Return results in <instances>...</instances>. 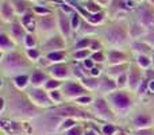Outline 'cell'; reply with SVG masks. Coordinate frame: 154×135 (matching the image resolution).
I'll list each match as a JSON object with an SVG mask.
<instances>
[{
    "label": "cell",
    "mask_w": 154,
    "mask_h": 135,
    "mask_svg": "<svg viewBox=\"0 0 154 135\" xmlns=\"http://www.w3.org/2000/svg\"><path fill=\"white\" fill-rule=\"evenodd\" d=\"M11 109H12L14 115L18 118H31L38 114L37 109H34V107L30 104V101H27L26 99H22L20 96L14 97L12 101L10 100V111Z\"/></svg>",
    "instance_id": "1"
},
{
    "label": "cell",
    "mask_w": 154,
    "mask_h": 135,
    "mask_svg": "<svg viewBox=\"0 0 154 135\" xmlns=\"http://www.w3.org/2000/svg\"><path fill=\"white\" fill-rule=\"evenodd\" d=\"M109 100H111V104L115 111L120 112V114H123V115L133 107V99L125 92L112 93V95L109 96Z\"/></svg>",
    "instance_id": "2"
},
{
    "label": "cell",
    "mask_w": 154,
    "mask_h": 135,
    "mask_svg": "<svg viewBox=\"0 0 154 135\" xmlns=\"http://www.w3.org/2000/svg\"><path fill=\"white\" fill-rule=\"evenodd\" d=\"M29 65V62L18 53H11L7 56V58L3 60L2 61V66L4 70L7 72H11V73H15L18 72L19 69L22 68H26Z\"/></svg>",
    "instance_id": "3"
},
{
    "label": "cell",
    "mask_w": 154,
    "mask_h": 135,
    "mask_svg": "<svg viewBox=\"0 0 154 135\" xmlns=\"http://www.w3.org/2000/svg\"><path fill=\"white\" fill-rule=\"evenodd\" d=\"M29 96H30L31 101L35 104V106L45 107V108L53 106V100H51L50 96H49L43 89H39V88H32V89L29 92Z\"/></svg>",
    "instance_id": "4"
},
{
    "label": "cell",
    "mask_w": 154,
    "mask_h": 135,
    "mask_svg": "<svg viewBox=\"0 0 154 135\" xmlns=\"http://www.w3.org/2000/svg\"><path fill=\"white\" fill-rule=\"evenodd\" d=\"M106 39L112 46H122L127 41V32L122 27H114L106 32Z\"/></svg>",
    "instance_id": "5"
},
{
    "label": "cell",
    "mask_w": 154,
    "mask_h": 135,
    "mask_svg": "<svg viewBox=\"0 0 154 135\" xmlns=\"http://www.w3.org/2000/svg\"><path fill=\"white\" fill-rule=\"evenodd\" d=\"M54 115L57 116H62L65 119H77V118H81V119H89V115H87L85 112H82L81 109L76 108V107H72V106H65V107H61V108L56 109L53 112Z\"/></svg>",
    "instance_id": "6"
},
{
    "label": "cell",
    "mask_w": 154,
    "mask_h": 135,
    "mask_svg": "<svg viewBox=\"0 0 154 135\" xmlns=\"http://www.w3.org/2000/svg\"><path fill=\"white\" fill-rule=\"evenodd\" d=\"M93 111H95L96 116L100 118V119H103V120H108V122H111V120L115 119V115L112 114V111L109 109L108 104L106 103L104 99H96L95 104H93Z\"/></svg>",
    "instance_id": "7"
},
{
    "label": "cell",
    "mask_w": 154,
    "mask_h": 135,
    "mask_svg": "<svg viewBox=\"0 0 154 135\" xmlns=\"http://www.w3.org/2000/svg\"><path fill=\"white\" fill-rule=\"evenodd\" d=\"M64 93L70 99H79V97H81V96L87 95V91H85L80 84L68 82V84L64 85Z\"/></svg>",
    "instance_id": "8"
},
{
    "label": "cell",
    "mask_w": 154,
    "mask_h": 135,
    "mask_svg": "<svg viewBox=\"0 0 154 135\" xmlns=\"http://www.w3.org/2000/svg\"><path fill=\"white\" fill-rule=\"evenodd\" d=\"M141 84H142V78H141L139 69L135 66H131L130 73H128V87H130V89L137 91V89H139Z\"/></svg>",
    "instance_id": "9"
},
{
    "label": "cell",
    "mask_w": 154,
    "mask_h": 135,
    "mask_svg": "<svg viewBox=\"0 0 154 135\" xmlns=\"http://www.w3.org/2000/svg\"><path fill=\"white\" fill-rule=\"evenodd\" d=\"M49 73L56 78H68L69 77V69L64 64H56L49 68Z\"/></svg>",
    "instance_id": "10"
},
{
    "label": "cell",
    "mask_w": 154,
    "mask_h": 135,
    "mask_svg": "<svg viewBox=\"0 0 154 135\" xmlns=\"http://www.w3.org/2000/svg\"><path fill=\"white\" fill-rule=\"evenodd\" d=\"M49 80H48V77H46V74L43 73V72H41V70H34L32 72V74H31V77H30V82H31L32 85H34L35 88H39V87H42L43 84H46Z\"/></svg>",
    "instance_id": "11"
},
{
    "label": "cell",
    "mask_w": 154,
    "mask_h": 135,
    "mask_svg": "<svg viewBox=\"0 0 154 135\" xmlns=\"http://www.w3.org/2000/svg\"><path fill=\"white\" fill-rule=\"evenodd\" d=\"M150 123H152L150 116H147V115H145V114H139L134 118V126H135V128H138V130L146 128Z\"/></svg>",
    "instance_id": "12"
},
{
    "label": "cell",
    "mask_w": 154,
    "mask_h": 135,
    "mask_svg": "<svg viewBox=\"0 0 154 135\" xmlns=\"http://www.w3.org/2000/svg\"><path fill=\"white\" fill-rule=\"evenodd\" d=\"M126 61V56L120 51H111L108 56V62L109 65L115 66V65H122Z\"/></svg>",
    "instance_id": "13"
},
{
    "label": "cell",
    "mask_w": 154,
    "mask_h": 135,
    "mask_svg": "<svg viewBox=\"0 0 154 135\" xmlns=\"http://www.w3.org/2000/svg\"><path fill=\"white\" fill-rule=\"evenodd\" d=\"M81 82L87 89H92V91L100 89V85H101V80H97L96 77H84Z\"/></svg>",
    "instance_id": "14"
},
{
    "label": "cell",
    "mask_w": 154,
    "mask_h": 135,
    "mask_svg": "<svg viewBox=\"0 0 154 135\" xmlns=\"http://www.w3.org/2000/svg\"><path fill=\"white\" fill-rule=\"evenodd\" d=\"M139 19H141V23L145 24V26L152 24V22H153L152 11H150L147 7H142L141 10H139Z\"/></svg>",
    "instance_id": "15"
},
{
    "label": "cell",
    "mask_w": 154,
    "mask_h": 135,
    "mask_svg": "<svg viewBox=\"0 0 154 135\" xmlns=\"http://www.w3.org/2000/svg\"><path fill=\"white\" fill-rule=\"evenodd\" d=\"M118 88V84L114 81V80L108 78V77H106V78L101 80V85H100V91L104 93L107 92H112L114 89H116Z\"/></svg>",
    "instance_id": "16"
},
{
    "label": "cell",
    "mask_w": 154,
    "mask_h": 135,
    "mask_svg": "<svg viewBox=\"0 0 154 135\" xmlns=\"http://www.w3.org/2000/svg\"><path fill=\"white\" fill-rule=\"evenodd\" d=\"M46 50H57V49H62L64 48V41L61 39L60 37H53L48 41V43L45 45Z\"/></svg>",
    "instance_id": "17"
},
{
    "label": "cell",
    "mask_w": 154,
    "mask_h": 135,
    "mask_svg": "<svg viewBox=\"0 0 154 135\" xmlns=\"http://www.w3.org/2000/svg\"><path fill=\"white\" fill-rule=\"evenodd\" d=\"M70 27L72 26L69 24V20H68V19L61 14V15H60V29H61V32H62V35H64L65 38H69Z\"/></svg>",
    "instance_id": "18"
},
{
    "label": "cell",
    "mask_w": 154,
    "mask_h": 135,
    "mask_svg": "<svg viewBox=\"0 0 154 135\" xmlns=\"http://www.w3.org/2000/svg\"><path fill=\"white\" fill-rule=\"evenodd\" d=\"M22 24H23V27L27 30L29 32L34 31L35 29V22H34V18H32V15H30V14H26V15L22 18Z\"/></svg>",
    "instance_id": "19"
},
{
    "label": "cell",
    "mask_w": 154,
    "mask_h": 135,
    "mask_svg": "<svg viewBox=\"0 0 154 135\" xmlns=\"http://www.w3.org/2000/svg\"><path fill=\"white\" fill-rule=\"evenodd\" d=\"M133 48H134V51H137L139 56H145V54H147L150 51V46L146 45L145 42H135L133 45Z\"/></svg>",
    "instance_id": "20"
},
{
    "label": "cell",
    "mask_w": 154,
    "mask_h": 135,
    "mask_svg": "<svg viewBox=\"0 0 154 135\" xmlns=\"http://www.w3.org/2000/svg\"><path fill=\"white\" fill-rule=\"evenodd\" d=\"M2 16H3V19H4L5 22H10L11 19H12L14 12H12V8H11V5L8 4V3H3V5H2Z\"/></svg>",
    "instance_id": "21"
},
{
    "label": "cell",
    "mask_w": 154,
    "mask_h": 135,
    "mask_svg": "<svg viewBox=\"0 0 154 135\" xmlns=\"http://www.w3.org/2000/svg\"><path fill=\"white\" fill-rule=\"evenodd\" d=\"M29 76H26V74H23V76H18L15 77V80H14V84H15V87L18 88V89H24V88L27 87V84H29Z\"/></svg>",
    "instance_id": "22"
},
{
    "label": "cell",
    "mask_w": 154,
    "mask_h": 135,
    "mask_svg": "<svg viewBox=\"0 0 154 135\" xmlns=\"http://www.w3.org/2000/svg\"><path fill=\"white\" fill-rule=\"evenodd\" d=\"M0 48H2V51H7V50H12L14 49V43L11 42L7 38L5 34L0 35Z\"/></svg>",
    "instance_id": "23"
},
{
    "label": "cell",
    "mask_w": 154,
    "mask_h": 135,
    "mask_svg": "<svg viewBox=\"0 0 154 135\" xmlns=\"http://www.w3.org/2000/svg\"><path fill=\"white\" fill-rule=\"evenodd\" d=\"M65 58V53L64 51H51L48 54V61L49 62H61Z\"/></svg>",
    "instance_id": "24"
},
{
    "label": "cell",
    "mask_w": 154,
    "mask_h": 135,
    "mask_svg": "<svg viewBox=\"0 0 154 135\" xmlns=\"http://www.w3.org/2000/svg\"><path fill=\"white\" fill-rule=\"evenodd\" d=\"M11 35H12L15 39L20 41L22 38L24 37V31L19 24H12V27H11Z\"/></svg>",
    "instance_id": "25"
},
{
    "label": "cell",
    "mask_w": 154,
    "mask_h": 135,
    "mask_svg": "<svg viewBox=\"0 0 154 135\" xmlns=\"http://www.w3.org/2000/svg\"><path fill=\"white\" fill-rule=\"evenodd\" d=\"M39 24H41V30L42 31H50L54 27V20L51 18H43Z\"/></svg>",
    "instance_id": "26"
},
{
    "label": "cell",
    "mask_w": 154,
    "mask_h": 135,
    "mask_svg": "<svg viewBox=\"0 0 154 135\" xmlns=\"http://www.w3.org/2000/svg\"><path fill=\"white\" fill-rule=\"evenodd\" d=\"M126 69H127V65H115V66H112L109 69V76H118L119 77L120 74H123L126 72Z\"/></svg>",
    "instance_id": "27"
},
{
    "label": "cell",
    "mask_w": 154,
    "mask_h": 135,
    "mask_svg": "<svg viewBox=\"0 0 154 135\" xmlns=\"http://www.w3.org/2000/svg\"><path fill=\"white\" fill-rule=\"evenodd\" d=\"M101 131H103V135H114L118 131V128L115 127L114 124L107 123V124H104L103 127H101Z\"/></svg>",
    "instance_id": "28"
},
{
    "label": "cell",
    "mask_w": 154,
    "mask_h": 135,
    "mask_svg": "<svg viewBox=\"0 0 154 135\" xmlns=\"http://www.w3.org/2000/svg\"><path fill=\"white\" fill-rule=\"evenodd\" d=\"M116 84H118V88H125L126 85H128V74L126 73L120 74L116 80Z\"/></svg>",
    "instance_id": "29"
},
{
    "label": "cell",
    "mask_w": 154,
    "mask_h": 135,
    "mask_svg": "<svg viewBox=\"0 0 154 135\" xmlns=\"http://www.w3.org/2000/svg\"><path fill=\"white\" fill-rule=\"evenodd\" d=\"M58 87H61V82H60L58 80H49V81L45 84V88L48 91H54Z\"/></svg>",
    "instance_id": "30"
},
{
    "label": "cell",
    "mask_w": 154,
    "mask_h": 135,
    "mask_svg": "<svg viewBox=\"0 0 154 135\" xmlns=\"http://www.w3.org/2000/svg\"><path fill=\"white\" fill-rule=\"evenodd\" d=\"M150 64H152V61L146 56H138V65L141 68H149Z\"/></svg>",
    "instance_id": "31"
},
{
    "label": "cell",
    "mask_w": 154,
    "mask_h": 135,
    "mask_svg": "<svg viewBox=\"0 0 154 135\" xmlns=\"http://www.w3.org/2000/svg\"><path fill=\"white\" fill-rule=\"evenodd\" d=\"M76 122H75V119H65L64 122H62V124H61V130H68V128H73V127H76Z\"/></svg>",
    "instance_id": "32"
},
{
    "label": "cell",
    "mask_w": 154,
    "mask_h": 135,
    "mask_svg": "<svg viewBox=\"0 0 154 135\" xmlns=\"http://www.w3.org/2000/svg\"><path fill=\"white\" fill-rule=\"evenodd\" d=\"M24 45H26L29 49H34V46H35V38L32 37V35H26V37H24Z\"/></svg>",
    "instance_id": "33"
},
{
    "label": "cell",
    "mask_w": 154,
    "mask_h": 135,
    "mask_svg": "<svg viewBox=\"0 0 154 135\" xmlns=\"http://www.w3.org/2000/svg\"><path fill=\"white\" fill-rule=\"evenodd\" d=\"M89 56V51L88 50H79L75 53V58L76 60H87V57Z\"/></svg>",
    "instance_id": "34"
},
{
    "label": "cell",
    "mask_w": 154,
    "mask_h": 135,
    "mask_svg": "<svg viewBox=\"0 0 154 135\" xmlns=\"http://www.w3.org/2000/svg\"><path fill=\"white\" fill-rule=\"evenodd\" d=\"M88 20L91 23H100V22H103V15L101 14H93V15H91V18Z\"/></svg>",
    "instance_id": "35"
},
{
    "label": "cell",
    "mask_w": 154,
    "mask_h": 135,
    "mask_svg": "<svg viewBox=\"0 0 154 135\" xmlns=\"http://www.w3.org/2000/svg\"><path fill=\"white\" fill-rule=\"evenodd\" d=\"M27 56L30 57L31 60H38L39 58V51L35 50V49H27Z\"/></svg>",
    "instance_id": "36"
},
{
    "label": "cell",
    "mask_w": 154,
    "mask_h": 135,
    "mask_svg": "<svg viewBox=\"0 0 154 135\" xmlns=\"http://www.w3.org/2000/svg\"><path fill=\"white\" fill-rule=\"evenodd\" d=\"M49 96H50V99L53 101H56V103H58V101H61V95H60L58 91H50V93H49Z\"/></svg>",
    "instance_id": "37"
},
{
    "label": "cell",
    "mask_w": 154,
    "mask_h": 135,
    "mask_svg": "<svg viewBox=\"0 0 154 135\" xmlns=\"http://www.w3.org/2000/svg\"><path fill=\"white\" fill-rule=\"evenodd\" d=\"M91 43H92V41H91V39H87V38H84V39H81V41H80V42L76 45V49L87 48V46H91Z\"/></svg>",
    "instance_id": "38"
},
{
    "label": "cell",
    "mask_w": 154,
    "mask_h": 135,
    "mask_svg": "<svg viewBox=\"0 0 154 135\" xmlns=\"http://www.w3.org/2000/svg\"><path fill=\"white\" fill-rule=\"evenodd\" d=\"M91 60H93V62H104V56L99 51V53H93Z\"/></svg>",
    "instance_id": "39"
},
{
    "label": "cell",
    "mask_w": 154,
    "mask_h": 135,
    "mask_svg": "<svg viewBox=\"0 0 154 135\" xmlns=\"http://www.w3.org/2000/svg\"><path fill=\"white\" fill-rule=\"evenodd\" d=\"M79 26H80V16L77 15V14H73L72 15V27L73 29H79Z\"/></svg>",
    "instance_id": "40"
},
{
    "label": "cell",
    "mask_w": 154,
    "mask_h": 135,
    "mask_svg": "<svg viewBox=\"0 0 154 135\" xmlns=\"http://www.w3.org/2000/svg\"><path fill=\"white\" fill-rule=\"evenodd\" d=\"M77 100V103H80V104H89L91 101H92V97H89V96H81V97H79V99H76Z\"/></svg>",
    "instance_id": "41"
},
{
    "label": "cell",
    "mask_w": 154,
    "mask_h": 135,
    "mask_svg": "<svg viewBox=\"0 0 154 135\" xmlns=\"http://www.w3.org/2000/svg\"><path fill=\"white\" fill-rule=\"evenodd\" d=\"M142 42H145L146 45H149L150 48H152V46H154V34H149L143 41H142Z\"/></svg>",
    "instance_id": "42"
},
{
    "label": "cell",
    "mask_w": 154,
    "mask_h": 135,
    "mask_svg": "<svg viewBox=\"0 0 154 135\" xmlns=\"http://www.w3.org/2000/svg\"><path fill=\"white\" fill-rule=\"evenodd\" d=\"M66 135H82V131L80 127H73L66 133Z\"/></svg>",
    "instance_id": "43"
},
{
    "label": "cell",
    "mask_w": 154,
    "mask_h": 135,
    "mask_svg": "<svg viewBox=\"0 0 154 135\" xmlns=\"http://www.w3.org/2000/svg\"><path fill=\"white\" fill-rule=\"evenodd\" d=\"M134 135H153V131L147 130V128H142V130H137Z\"/></svg>",
    "instance_id": "44"
},
{
    "label": "cell",
    "mask_w": 154,
    "mask_h": 135,
    "mask_svg": "<svg viewBox=\"0 0 154 135\" xmlns=\"http://www.w3.org/2000/svg\"><path fill=\"white\" fill-rule=\"evenodd\" d=\"M91 50H93V51H99L101 49V45L99 42H96V41H92V43H91Z\"/></svg>",
    "instance_id": "45"
},
{
    "label": "cell",
    "mask_w": 154,
    "mask_h": 135,
    "mask_svg": "<svg viewBox=\"0 0 154 135\" xmlns=\"http://www.w3.org/2000/svg\"><path fill=\"white\" fill-rule=\"evenodd\" d=\"M87 8H88L89 11H92V12H97V11H99V5H96L95 3H92V2L88 3V4H87Z\"/></svg>",
    "instance_id": "46"
},
{
    "label": "cell",
    "mask_w": 154,
    "mask_h": 135,
    "mask_svg": "<svg viewBox=\"0 0 154 135\" xmlns=\"http://www.w3.org/2000/svg\"><path fill=\"white\" fill-rule=\"evenodd\" d=\"M84 68L92 69L93 68V60H84Z\"/></svg>",
    "instance_id": "47"
},
{
    "label": "cell",
    "mask_w": 154,
    "mask_h": 135,
    "mask_svg": "<svg viewBox=\"0 0 154 135\" xmlns=\"http://www.w3.org/2000/svg\"><path fill=\"white\" fill-rule=\"evenodd\" d=\"M142 31H138V26H133V32H131V35H133V38H137L138 35H141Z\"/></svg>",
    "instance_id": "48"
},
{
    "label": "cell",
    "mask_w": 154,
    "mask_h": 135,
    "mask_svg": "<svg viewBox=\"0 0 154 135\" xmlns=\"http://www.w3.org/2000/svg\"><path fill=\"white\" fill-rule=\"evenodd\" d=\"M100 74V68H92L91 69V76L92 77H96Z\"/></svg>",
    "instance_id": "49"
},
{
    "label": "cell",
    "mask_w": 154,
    "mask_h": 135,
    "mask_svg": "<svg viewBox=\"0 0 154 135\" xmlns=\"http://www.w3.org/2000/svg\"><path fill=\"white\" fill-rule=\"evenodd\" d=\"M15 3L18 4V11L19 12H22V11H24V5H23V3L20 2V0H15Z\"/></svg>",
    "instance_id": "50"
},
{
    "label": "cell",
    "mask_w": 154,
    "mask_h": 135,
    "mask_svg": "<svg viewBox=\"0 0 154 135\" xmlns=\"http://www.w3.org/2000/svg\"><path fill=\"white\" fill-rule=\"evenodd\" d=\"M35 11H37L38 14H49V12H50V11L46 10V8H39V7L35 8Z\"/></svg>",
    "instance_id": "51"
},
{
    "label": "cell",
    "mask_w": 154,
    "mask_h": 135,
    "mask_svg": "<svg viewBox=\"0 0 154 135\" xmlns=\"http://www.w3.org/2000/svg\"><path fill=\"white\" fill-rule=\"evenodd\" d=\"M149 91H150L152 93H154V80L149 81Z\"/></svg>",
    "instance_id": "52"
},
{
    "label": "cell",
    "mask_w": 154,
    "mask_h": 135,
    "mask_svg": "<svg viewBox=\"0 0 154 135\" xmlns=\"http://www.w3.org/2000/svg\"><path fill=\"white\" fill-rule=\"evenodd\" d=\"M61 8H62V11H65V12H68V14H70V12H72V10H70V8L69 7H68V5H61Z\"/></svg>",
    "instance_id": "53"
},
{
    "label": "cell",
    "mask_w": 154,
    "mask_h": 135,
    "mask_svg": "<svg viewBox=\"0 0 154 135\" xmlns=\"http://www.w3.org/2000/svg\"><path fill=\"white\" fill-rule=\"evenodd\" d=\"M85 135H96V134L93 133V131H87V133H85Z\"/></svg>",
    "instance_id": "54"
},
{
    "label": "cell",
    "mask_w": 154,
    "mask_h": 135,
    "mask_svg": "<svg viewBox=\"0 0 154 135\" xmlns=\"http://www.w3.org/2000/svg\"><path fill=\"white\" fill-rule=\"evenodd\" d=\"M152 58H153V60H152V64H153V68H154V54H153V57H152Z\"/></svg>",
    "instance_id": "55"
},
{
    "label": "cell",
    "mask_w": 154,
    "mask_h": 135,
    "mask_svg": "<svg viewBox=\"0 0 154 135\" xmlns=\"http://www.w3.org/2000/svg\"><path fill=\"white\" fill-rule=\"evenodd\" d=\"M65 2H69V3H75V0H65Z\"/></svg>",
    "instance_id": "56"
},
{
    "label": "cell",
    "mask_w": 154,
    "mask_h": 135,
    "mask_svg": "<svg viewBox=\"0 0 154 135\" xmlns=\"http://www.w3.org/2000/svg\"><path fill=\"white\" fill-rule=\"evenodd\" d=\"M97 2H100V3H106V0H97Z\"/></svg>",
    "instance_id": "57"
},
{
    "label": "cell",
    "mask_w": 154,
    "mask_h": 135,
    "mask_svg": "<svg viewBox=\"0 0 154 135\" xmlns=\"http://www.w3.org/2000/svg\"><path fill=\"white\" fill-rule=\"evenodd\" d=\"M149 2H150V3H152V4H154V0H149Z\"/></svg>",
    "instance_id": "58"
},
{
    "label": "cell",
    "mask_w": 154,
    "mask_h": 135,
    "mask_svg": "<svg viewBox=\"0 0 154 135\" xmlns=\"http://www.w3.org/2000/svg\"><path fill=\"white\" fill-rule=\"evenodd\" d=\"M119 135H126L125 133H119Z\"/></svg>",
    "instance_id": "59"
},
{
    "label": "cell",
    "mask_w": 154,
    "mask_h": 135,
    "mask_svg": "<svg viewBox=\"0 0 154 135\" xmlns=\"http://www.w3.org/2000/svg\"><path fill=\"white\" fill-rule=\"evenodd\" d=\"M125 2H127V0H125Z\"/></svg>",
    "instance_id": "60"
}]
</instances>
